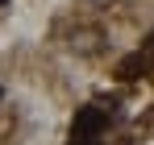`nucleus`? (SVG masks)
Returning a JSON list of instances; mask_svg holds the SVG:
<instances>
[{"label": "nucleus", "mask_w": 154, "mask_h": 145, "mask_svg": "<svg viewBox=\"0 0 154 145\" xmlns=\"http://www.w3.org/2000/svg\"><path fill=\"white\" fill-rule=\"evenodd\" d=\"M0 4H8V0H0Z\"/></svg>", "instance_id": "39448f33"}, {"label": "nucleus", "mask_w": 154, "mask_h": 145, "mask_svg": "<svg viewBox=\"0 0 154 145\" xmlns=\"http://www.w3.org/2000/svg\"><path fill=\"white\" fill-rule=\"evenodd\" d=\"M0 99H4V87H0Z\"/></svg>", "instance_id": "20e7f679"}, {"label": "nucleus", "mask_w": 154, "mask_h": 145, "mask_svg": "<svg viewBox=\"0 0 154 145\" xmlns=\"http://www.w3.org/2000/svg\"><path fill=\"white\" fill-rule=\"evenodd\" d=\"M88 4H96V8H108V4H112V0H88Z\"/></svg>", "instance_id": "7ed1b4c3"}, {"label": "nucleus", "mask_w": 154, "mask_h": 145, "mask_svg": "<svg viewBox=\"0 0 154 145\" xmlns=\"http://www.w3.org/2000/svg\"><path fill=\"white\" fill-rule=\"evenodd\" d=\"M67 46H71V54H79V58H92V54L104 50V33L100 29H75Z\"/></svg>", "instance_id": "f03ea898"}, {"label": "nucleus", "mask_w": 154, "mask_h": 145, "mask_svg": "<svg viewBox=\"0 0 154 145\" xmlns=\"http://www.w3.org/2000/svg\"><path fill=\"white\" fill-rule=\"evenodd\" d=\"M108 120H112V112H108V108H100V104H88V108H79V112H75L71 137H79V141H92V137H100L104 129H108Z\"/></svg>", "instance_id": "f257e3e1"}]
</instances>
